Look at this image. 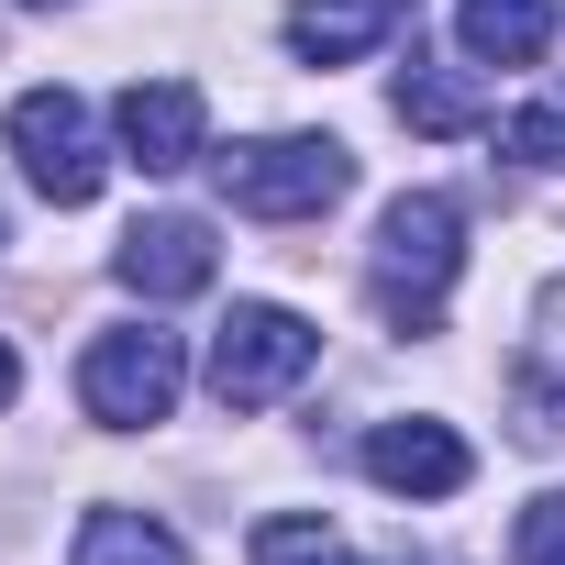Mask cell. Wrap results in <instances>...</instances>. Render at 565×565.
Masks as SVG:
<instances>
[{
	"instance_id": "cell-6",
	"label": "cell",
	"mask_w": 565,
	"mask_h": 565,
	"mask_svg": "<svg viewBox=\"0 0 565 565\" xmlns=\"http://www.w3.org/2000/svg\"><path fill=\"white\" fill-rule=\"evenodd\" d=\"M111 134H122V156H134L145 178H178V167L211 156V111H200L189 78H134V89L111 100Z\"/></svg>"
},
{
	"instance_id": "cell-13",
	"label": "cell",
	"mask_w": 565,
	"mask_h": 565,
	"mask_svg": "<svg viewBox=\"0 0 565 565\" xmlns=\"http://www.w3.org/2000/svg\"><path fill=\"white\" fill-rule=\"evenodd\" d=\"M255 565H355V554H344V532L311 521V510H266V521H255Z\"/></svg>"
},
{
	"instance_id": "cell-9",
	"label": "cell",
	"mask_w": 565,
	"mask_h": 565,
	"mask_svg": "<svg viewBox=\"0 0 565 565\" xmlns=\"http://www.w3.org/2000/svg\"><path fill=\"white\" fill-rule=\"evenodd\" d=\"M422 0H289V56L300 67H355L366 45H388Z\"/></svg>"
},
{
	"instance_id": "cell-18",
	"label": "cell",
	"mask_w": 565,
	"mask_h": 565,
	"mask_svg": "<svg viewBox=\"0 0 565 565\" xmlns=\"http://www.w3.org/2000/svg\"><path fill=\"white\" fill-rule=\"evenodd\" d=\"M23 12H45V0H23Z\"/></svg>"
},
{
	"instance_id": "cell-5",
	"label": "cell",
	"mask_w": 565,
	"mask_h": 565,
	"mask_svg": "<svg viewBox=\"0 0 565 565\" xmlns=\"http://www.w3.org/2000/svg\"><path fill=\"white\" fill-rule=\"evenodd\" d=\"M12 156H23V178H34L56 211H89V200H100V178H111L100 122H89V100H78V89H23V100H12Z\"/></svg>"
},
{
	"instance_id": "cell-7",
	"label": "cell",
	"mask_w": 565,
	"mask_h": 565,
	"mask_svg": "<svg viewBox=\"0 0 565 565\" xmlns=\"http://www.w3.org/2000/svg\"><path fill=\"white\" fill-rule=\"evenodd\" d=\"M366 477H377L388 499H455V488L477 477V455H466L455 422L411 411V422H377V433H366Z\"/></svg>"
},
{
	"instance_id": "cell-16",
	"label": "cell",
	"mask_w": 565,
	"mask_h": 565,
	"mask_svg": "<svg viewBox=\"0 0 565 565\" xmlns=\"http://www.w3.org/2000/svg\"><path fill=\"white\" fill-rule=\"evenodd\" d=\"M510 543H521V565H565V488H543V499L521 510V532H510Z\"/></svg>"
},
{
	"instance_id": "cell-10",
	"label": "cell",
	"mask_w": 565,
	"mask_h": 565,
	"mask_svg": "<svg viewBox=\"0 0 565 565\" xmlns=\"http://www.w3.org/2000/svg\"><path fill=\"white\" fill-rule=\"evenodd\" d=\"M455 45H466L477 67H532V56L554 45V12H543V0H466V12H455Z\"/></svg>"
},
{
	"instance_id": "cell-4",
	"label": "cell",
	"mask_w": 565,
	"mask_h": 565,
	"mask_svg": "<svg viewBox=\"0 0 565 565\" xmlns=\"http://www.w3.org/2000/svg\"><path fill=\"white\" fill-rule=\"evenodd\" d=\"M311 366H322V333H311L289 300H233V322L211 333V399H222V411L289 399Z\"/></svg>"
},
{
	"instance_id": "cell-1",
	"label": "cell",
	"mask_w": 565,
	"mask_h": 565,
	"mask_svg": "<svg viewBox=\"0 0 565 565\" xmlns=\"http://www.w3.org/2000/svg\"><path fill=\"white\" fill-rule=\"evenodd\" d=\"M466 277V211L444 189H411L377 211V244H366V300L388 311V333H433L444 300Z\"/></svg>"
},
{
	"instance_id": "cell-2",
	"label": "cell",
	"mask_w": 565,
	"mask_h": 565,
	"mask_svg": "<svg viewBox=\"0 0 565 565\" xmlns=\"http://www.w3.org/2000/svg\"><path fill=\"white\" fill-rule=\"evenodd\" d=\"M344 189H355V156L333 134H266V145L222 156V200L244 222H322Z\"/></svg>"
},
{
	"instance_id": "cell-3",
	"label": "cell",
	"mask_w": 565,
	"mask_h": 565,
	"mask_svg": "<svg viewBox=\"0 0 565 565\" xmlns=\"http://www.w3.org/2000/svg\"><path fill=\"white\" fill-rule=\"evenodd\" d=\"M178 388H189V344L156 333V322H122V333H100L78 355V411L100 433H156L178 411Z\"/></svg>"
},
{
	"instance_id": "cell-11",
	"label": "cell",
	"mask_w": 565,
	"mask_h": 565,
	"mask_svg": "<svg viewBox=\"0 0 565 565\" xmlns=\"http://www.w3.org/2000/svg\"><path fill=\"white\" fill-rule=\"evenodd\" d=\"M67 565H189V543H178L156 510H122V499H111V510H89V521H78Z\"/></svg>"
},
{
	"instance_id": "cell-17",
	"label": "cell",
	"mask_w": 565,
	"mask_h": 565,
	"mask_svg": "<svg viewBox=\"0 0 565 565\" xmlns=\"http://www.w3.org/2000/svg\"><path fill=\"white\" fill-rule=\"evenodd\" d=\"M12 399H23V355H12V344H0V411H12Z\"/></svg>"
},
{
	"instance_id": "cell-14",
	"label": "cell",
	"mask_w": 565,
	"mask_h": 565,
	"mask_svg": "<svg viewBox=\"0 0 565 565\" xmlns=\"http://www.w3.org/2000/svg\"><path fill=\"white\" fill-rule=\"evenodd\" d=\"M499 156H521V167H565V89H554V100H521V111L499 122Z\"/></svg>"
},
{
	"instance_id": "cell-15",
	"label": "cell",
	"mask_w": 565,
	"mask_h": 565,
	"mask_svg": "<svg viewBox=\"0 0 565 565\" xmlns=\"http://www.w3.org/2000/svg\"><path fill=\"white\" fill-rule=\"evenodd\" d=\"M521 366L543 377V388H565V277L532 300V333H521Z\"/></svg>"
},
{
	"instance_id": "cell-8",
	"label": "cell",
	"mask_w": 565,
	"mask_h": 565,
	"mask_svg": "<svg viewBox=\"0 0 565 565\" xmlns=\"http://www.w3.org/2000/svg\"><path fill=\"white\" fill-rule=\"evenodd\" d=\"M211 266H222V244L189 211H156V222H134L111 244V277H122L134 300H189V289H211Z\"/></svg>"
},
{
	"instance_id": "cell-12",
	"label": "cell",
	"mask_w": 565,
	"mask_h": 565,
	"mask_svg": "<svg viewBox=\"0 0 565 565\" xmlns=\"http://www.w3.org/2000/svg\"><path fill=\"white\" fill-rule=\"evenodd\" d=\"M388 111H399L411 134H477V122H488V100H477V78H466V67H422V56L399 67V89H388Z\"/></svg>"
}]
</instances>
